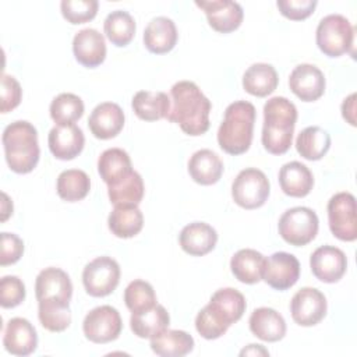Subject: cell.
<instances>
[{
    "mask_svg": "<svg viewBox=\"0 0 357 357\" xmlns=\"http://www.w3.org/2000/svg\"><path fill=\"white\" fill-rule=\"evenodd\" d=\"M169 324V312L160 304H156L142 312H132L130 318L131 331L141 339H152L158 336L167 329Z\"/></svg>",
    "mask_w": 357,
    "mask_h": 357,
    "instance_id": "83f0119b",
    "label": "cell"
},
{
    "mask_svg": "<svg viewBox=\"0 0 357 357\" xmlns=\"http://www.w3.org/2000/svg\"><path fill=\"white\" fill-rule=\"evenodd\" d=\"M24 252V241L14 233H1V254H0V265H11L15 264Z\"/></svg>",
    "mask_w": 357,
    "mask_h": 357,
    "instance_id": "f6af8a7d",
    "label": "cell"
},
{
    "mask_svg": "<svg viewBox=\"0 0 357 357\" xmlns=\"http://www.w3.org/2000/svg\"><path fill=\"white\" fill-rule=\"evenodd\" d=\"M279 184L282 191L294 198H303L310 194L314 185V177L310 169L301 162L284 163L279 170Z\"/></svg>",
    "mask_w": 357,
    "mask_h": 357,
    "instance_id": "d4e9b609",
    "label": "cell"
},
{
    "mask_svg": "<svg viewBox=\"0 0 357 357\" xmlns=\"http://www.w3.org/2000/svg\"><path fill=\"white\" fill-rule=\"evenodd\" d=\"M110 231L120 238L137 236L144 226V215L138 205H116L107 218Z\"/></svg>",
    "mask_w": 357,
    "mask_h": 357,
    "instance_id": "f1b7e54d",
    "label": "cell"
},
{
    "mask_svg": "<svg viewBox=\"0 0 357 357\" xmlns=\"http://www.w3.org/2000/svg\"><path fill=\"white\" fill-rule=\"evenodd\" d=\"M96 0H63L60 10L70 24H84L95 18L98 13Z\"/></svg>",
    "mask_w": 357,
    "mask_h": 357,
    "instance_id": "60d3db41",
    "label": "cell"
},
{
    "mask_svg": "<svg viewBox=\"0 0 357 357\" xmlns=\"http://www.w3.org/2000/svg\"><path fill=\"white\" fill-rule=\"evenodd\" d=\"M172 107L167 120L180 126L183 132L197 137L209 128L211 102L192 81H178L170 89Z\"/></svg>",
    "mask_w": 357,
    "mask_h": 357,
    "instance_id": "6da1fadb",
    "label": "cell"
},
{
    "mask_svg": "<svg viewBox=\"0 0 357 357\" xmlns=\"http://www.w3.org/2000/svg\"><path fill=\"white\" fill-rule=\"evenodd\" d=\"M151 349L162 357H181L194 349V339L185 331L166 329L151 339Z\"/></svg>",
    "mask_w": 357,
    "mask_h": 357,
    "instance_id": "d6a6232c",
    "label": "cell"
},
{
    "mask_svg": "<svg viewBox=\"0 0 357 357\" xmlns=\"http://www.w3.org/2000/svg\"><path fill=\"white\" fill-rule=\"evenodd\" d=\"M331 148V135L318 126H311L300 131L296 139L297 152L307 160L322 159Z\"/></svg>",
    "mask_w": 357,
    "mask_h": 357,
    "instance_id": "836d02e7",
    "label": "cell"
},
{
    "mask_svg": "<svg viewBox=\"0 0 357 357\" xmlns=\"http://www.w3.org/2000/svg\"><path fill=\"white\" fill-rule=\"evenodd\" d=\"M47 144L56 159L71 160L81 153L85 137L82 130L75 124L54 126L49 132Z\"/></svg>",
    "mask_w": 357,
    "mask_h": 357,
    "instance_id": "d6986e66",
    "label": "cell"
},
{
    "mask_svg": "<svg viewBox=\"0 0 357 357\" xmlns=\"http://www.w3.org/2000/svg\"><path fill=\"white\" fill-rule=\"evenodd\" d=\"M310 266L317 279L324 283H335L344 275L347 258L340 248L333 245H322L311 254Z\"/></svg>",
    "mask_w": 357,
    "mask_h": 357,
    "instance_id": "9a60e30c",
    "label": "cell"
},
{
    "mask_svg": "<svg viewBox=\"0 0 357 357\" xmlns=\"http://www.w3.org/2000/svg\"><path fill=\"white\" fill-rule=\"evenodd\" d=\"M35 294L38 301H57L70 304L73 296V283L70 276L60 268H45L36 276Z\"/></svg>",
    "mask_w": 357,
    "mask_h": 357,
    "instance_id": "5bb4252c",
    "label": "cell"
},
{
    "mask_svg": "<svg viewBox=\"0 0 357 357\" xmlns=\"http://www.w3.org/2000/svg\"><path fill=\"white\" fill-rule=\"evenodd\" d=\"M265 257L252 248L237 251L230 259V269L234 278L245 284L258 283L262 279Z\"/></svg>",
    "mask_w": 357,
    "mask_h": 357,
    "instance_id": "4316f807",
    "label": "cell"
},
{
    "mask_svg": "<svg viewBox=\"0 0 357 357\" xmlns=\"http://www.w3.org/2000/svg\"><path fill=\"white\" fill-rule=\"evenodd\" d=\"M3 344L14 356H29L38 346V335L33 325L25 318H11L4 329Z\"/></svg>",
    "mask_w": 357,
    "mask_h": 357,
    "instance_id": "ffe728a7",
    "label": "cell"
},
{
    "mask_svg": "<svg viewBox=\"0 0 357 357\" xmlns=\"http://www.w3.org/2000/svg\"><path fill=\"white\" fill-rule=\"evenodd\" d=\"M328 222L332 234L342 241L357 238L356 198L350 192H337L328 202Z\"/></svg>",
    "mask_w": 357,
    "mask_h": 357,
    "instance_id": "9c48e42d",
    "label": "cell"
},
{
    "mask_svg": "<svg viewBox=\"0 0 357 357\" xmlns=\"http://www.w3.org/2000/svg\"><path fill=\"white\" fill-rule=\"evenodd\" d=\"M73 53L75 60L84 67L95 68L100 66L106 57L103 35L93 28L78 31L73 39Z\"/></svg>",
    "mask_w": 357,
    "mask_h": 357,
    "instance_id": "ac0fdd59",
    "label": "cell"
},
{
    "mask_svg": "<svg viewBox=\"0 0 357 357\" xmlns=\"http://www.w3.org/2000/svg\"><path fill=\"white\" fill-rule=\"evenodd\" d=\"M325 75L312 64H298L289 77L291 92L303 102H314L325 92Z\"/></svg>",
    "mask_w": 357,
    "mask_h": 357,
    "instance_id": "2e32d148",
    "label": "cell"
},
{
    "mask_svg": "<svg viewBox=\"0 0 357 357\" xmlns=\"http://www.w3.org/2000/svg\"><path fill=\"white\" fill-rule=\"evenodd\" d=\"M38 318L50 332H63L70 326V304L57 301H38Z\"/></svg>",
    "mask_w": 357,
    "mask_h": 357,
    "instance_id": "f35d334b",
    "label": "cell"
},
{
    "mask_svg": "<svg viewBox=\"0 0 357 357\" xmlns=\"http://www.w3.org/2000/svg\"><path fill=\"white\" fill-rule=\"evenodd\" d=\"M279 82L278 73L268 63H255L250 66L243 75V88L252 96L264 98L272 93Z\"/></svg>",
    "mask_w": 357,
    "mask_h": 357,
    "instance_id": "4dcf8cb0",
    "label": "cell"
},
{
    "mask_svg": "<svg viewBox=\"0 0 357 357\" xmlns=\"http://www.w3.org/2000/svg\"><path fill=\"white\" fill-rule=\"evenodd\" d=\"M296 121L297 109L293 102L284 96L271 98L264 105V148L272 155L286 153L293 141Z\"/></svg>",
    "mask_w": 357,
    "mask_h": 357,
    "instance_id": "3957f363",
    "label": "cell"
},
{
    "mask_svg": "<svg viewBox=\"0 0 357 357\" xmlns=\"http://www.w3.org/2000/svg\"><path fill=\"white\" fill-rule=\"evenodd\" d=\"M120 282V266L110 257H98L82 271V283L92 297L109 296Z\"/></svg>",
    "mask_w": 357,
    "mask_h": 357,
    "instance_id": "30bf717a",
    "label": "cell"
},
{
    "mask_svg": "<svg viewBox=\"0 0 357 357\" xmlns=\"http://www.w3.org/2000/svg\"><path fill=\"white\" fill-rule=\"evenodd\" d=\"M123 322L119 311L112 305H100L91 310L82 322V331L93 343H109L121 333Z\"/></svg>",
    "mask_w": 357,
    "mask_h": 357,
    "instance_id": "8fae6325",
    "label": "cell"
},
{
    "mask_svg": "<svg viewBox=\"0 0 357 357\" xmlns=\"http://www.w3.org/2000/svg\"><path fill=\"white\" fill-rule=\"evenodd\" d=\"M25 298V284L18 276H3L0 282V304L3 308H14Z\"/></svg>",
    "mask_w": 357,
    "mask_h": 357,
    "instance_id": "b9f144b4",
    "label": "cell"
},
{
    "mask_svg": "<svg viewBox=\"0 0 357 357\" xmlns=\"http://www.w3.org/2000/svg\"><path fill=\"white\" fill-rule=\"evenodd\" d=\"M326 298L315 287L300 289L290 301L291 318L301 326H314L326 315Z\"/></svg>",
    "mask_w": 357,
    "mask_h": 357,
    "instance_id": "7c38bea8",
    "label": "cell"
},
{
    "mask_svg": "<svg viewBox=\"0 0 357 357\" xmlns=\"http://www.w3.org/2000/svg\"><path fill=\"white\" fill-rule=\"evenodd\" d=\"M206 14L209 25L222 33H229L237 29L244 17L243 7L230 0H212V1H195Z\"/></svg>",
    "mask_w": 357,
    "mask_h": 357,
    "instance_id": "e0dca14e",
    "label": "cell"
},
{
    "mask_svg": "<svg viewBox=\"0 0 357 357\" xmlns=\"http://www.w3.org/2000/svg\"><path fill=\"white\" fill-rule=\"evenodd\" d=\"M88 127L99 139L114 138L124 127V113L117 103L103 102L92 110Z\"/></svg>",
    "mask_w": 357,
    "mask_h": 357,
    "instance_id": "44dd1931",
    "label": "cell"
},
{
    "mask_svg": "<svg viewBox=\"0 0 357 357\" xmlns=\"http://www.w3.org/2000/svg\"><path fill=\"white\" fill-rule=\"evenodd\" d=\"M255 107L247 100H236L225 110V119L218 130L219 146L230 155L247 152L252 142Z\"/></svg>",
    "mask_w": 357,
    "mask_h": 357,
    "instance_id": "5b68a950",
    "label": "cell"
},
{
    "mask_svg": "<svg viewBox=\"0 0 357 357\" xmlns=\"http://www.w3.org/2000/svg\"><path fill=\"white\" fill-rule=\"evenodd\" d=\"M250 331L264 342H278L286 335V322L273 308L259 307L250 317Z\"/></svg>",
    "mask_w": 357,
    "mask_h": 357,
    "instance_id": "603a6c76",
    "label": "cell"
},
{
    "mask_svg": "<svg viewBox=\"0 0 357 357\" xmlns=\"http://www.w3.org/2000/svg\"><path fill=\"white\" fill-rule=\"evenodd\" d=\"M269 191L271 185L268 177L262 170L255 167L241 170L231 184L233 201L244 209L262 206L269 197Z\"/></svg>",
    "mask_w": 357,
    "mask_h": 357,
    "instance_id": "ba28073f",
    "label": "cell"
},
{
    "mask_svg": "<svg viewBox=\"0 0 357 357\" xmlns=\"http://www.w3.org/2000/svg\"><path fill=\"white\" fill-rule=\"evenodd\" d=\"M131 106L141 120L156 121L167 119L170 112V98L165 92L139 91L134 95Z\"/></svg>",
    "mask_w": 357,
    "mask_h": 357,
    "instance_id": "1f68e13d",
    "label": "cell"
},
{
    "mask_svg": "<svg viewBox=\"0 0 357 357\" xmlns=\"http://www.w3.org/2000/svg\"><path fill=\"white\" fill-rule=\"evenodd\" d=\"M342 116L350 126H356V93L349 95L343 100Z\"/></svg>",
    "mask_w": 357,
    "mask_h": 357,
    "instance_id": "bcb514c9",
    "label": "cell"
},
{
    "mask_svg": "<svg viewBox=\"0 0 357 357\" xmlns=\"http://www.w3.org/2000/svg\"><path fill=\"white\" fill-rule=\"evenodd\" d=\"M98 172L107 185H113L132 172L131 159L124 149L109 148L98 159Z\"/></svg>",
    "mask_w": 357,
    "mask_h": 357,
    "instance_id": "f546056e",
    "label": "cell"
},
{
    "mask_svg": "<svg viewBox=\"0 0 357 357\" xmlns=\"http://www.w3.org/2000/svg\"><path fill=\"white\" fill-rule=\"evenodd\" d=\"M22 96V89L20 82L7 74H3L1 77V106L0 110L1 113H8L13 109H15Z\"/></svg>",
    "mask_w": 357,
    "mask_h": 357,
    "instance_id": "ee69618b",
    "label": "cell"
},
{
    "mask_svg": "<svg viewBox=\"0 0 357 357\" xmlns=\"http://www.w3.org/2000/svg\"><path fill=\"white\" fill-rule=\"evenodd\" d=\"M245 307V298L238 290L233 287L219 289L197 314L195 329L204 339H218L243 317Z\"/></svg>",
    "mask_w": 357,
    "mask_h": 357,
    "instance_id": "7a4b0ae2",
    "label": "cell"
},
{
    "mask_svg": "<svg viewBox=\"0 0 357 357\" xmlns=\"http://www.w3.org/2000/svg\"><path fill=\"white\" fill-rule=\"evenodd\" d=\"M144 181L139 173L132 170L121 181L107 185V195L110 202L116 205H138L144 197Z\"/></svg>",
    "mask_w": 357,
    "mask_h": 357,
    "instance_id": "8d00e7d4",
    "label": "cell"
},
{
    "mask_svg": "<svg viewBox=\"0 0 357 357\" xmlns=\"http://www.w3.org/2000/svg\"><path fill=\"white\" fill-rule=\"evenodd\" d=\"M178 241L184 252L192 257H202L215 248L218 233L208 223L192 222L183 227Z\"/></svg>",
    "mask_w": 357,
    "mask_h": 357,
    "instance_id": "7402d4cb",
    "label": "cell"
},
{
    "mask_svg": "<svg viewBox=\"0 0 357 357\" xmlns=\"http://www.w3.org/2000/svg\"><path fill=\"white\" fill-rule=\"evenodd\" d=\"M240 354L241 356H248V354H252V356H258V354H262V356H269V351L268 350H265L261 344H250L248 347H245V349H243L241 351H240Z\"/></svg>",
    "mask_w": 357,
    "mask_h": 357,
    "instance_id": "7dc6e473",
    "label": "cell"
},
{
    "mask_svg": "<svg viewBox=\"0 0 357 357\" xmlns=\"http://www.w3.org/2000/svg\"><path fill=\"white\" fill-rule=\"evenodd\" d=\"M319 50L329 57H339L349 53L354 42V28L350 21L340 14L324 17L315 32Z\"/></svg>",
    "mask_w": 357,
    "mask_h": 357,
    "instance_id": "8992f818",
    "label": "cell"
},
{
    "mask_svg": "<svg viewBox=\"0 0 357 357\" xmlns=\"http://www.w3.org/2000/svg\"><path fill=\"white\" fill-rule=\"evenodd\" d=\"M319 220L317 213L307 206L287 209L279 219L280 237L294 247H301L312 241L318 233Z\"/></svg>",
    "mask_w": 357,
    "mask_h": 357,
    "instance_id": "52a82bcc",
    "label": "cell"
},
{
    "mask_svg": "<svg viewBox=\"0 0 357 357\" xmlns=\"http://www.w3.org/2000/svg\"><path fill=\"white\" fill-rule=\"evenodd\" d=\"M103 29L107 39L119 47L127 46L135 35V21L130 13L124 10L112 11L105 22Z\"/></svg>",
    "mask_w": 357,
    "mask_h": 357,
    "instance_id": "d590c367",
    "label": "cell"
},
{
    "mask_svg": "<svg viewBox=\"0 0 357 357\" xmlns=\"http://www.w3.org/2000/svg\"><path fill=\"white\" fill-rule=\"evenodd\" d=\"M188 173L191 178L201 185L218 183L223 173V162L211 149H199L188 160Z\"/></svg>",
    "mask_w": 357,
    "mask_h": 357,
    "instance_id": "484cf974",
    "label": "cell"
},
{
    "mask_svg": "<svg viewBox=\"0 0 357 357\" xmlns=\"http://www.w3.org/2000/svg\"><path fill=\"white\" fill-rule=\"evenodd\" d=\"M317 0H278L276 6L280 14L293 21H301L310 17L315 7Z\"/></svg>",
    "mask_w": 357,
    "mask_h": 357,
    "instance_id": "7bdbcfd3",
    "label": "cell"
},
{
    "mask_svg": "<svg viewBox=\"0 0 357 357\" xmlns=\"http://www.w3.org/2000/svg\"><path fill=\"white\" fill-rule=\"evenodd\" d=\"M3 146L8 167L20 174L32 172L39 162L36 128L25 120L8 124L3 131Z\"/></svg>",
    "mask_w": 357,
    "mask_h": 357,
    "instance_id": "277c9868",
    "label": "cell"
},
{
    "mask_svg": "<svg viewBox=\"0 0 357 357\" xmlns=\"http://www.w3.org/2000/svg\"><path fill=\"white\" fill-rule=\"evenodd\" d=\"M57 194L67 202H77L84 199L91 190L89 176L79 169H68L59 174Z\"/></svg>",
    "mask_w": 357,
    "mask_h": 357,
    "instance_id": "e575fe53",
    "label": "cell"
},
{
    "mask_svg": "<svg viewBox=\"0 0 357 357\" xmlns=\"http://www.w3.org/2000/svg\"><path fill=\"white\" fill-rule=\"evenodd\" d=\"M84 114V102L74 93H60L50 103V117L57 126L74 124Z\"/></svg>",
    "mask_w": 357,
    "mask_h": 357,
    "instance_id": "74e56055",
    "label": "cell"
},
{
    "mask_svg": "<svg viewBox=\"0 0 357 357\" xmlns=\"http://www.w3.org/2000/svg\"><path fill=\"white\" fill-rule=\"evenodd\" d=\"M300 278V262L289 252L279 251L265 258L262 279L275 290H287Z\"/></svg>",
    "mask_w": 357,
    "mask_h": 357,
    "instance_id": "4fadbf2b",
    "label": "cell"
},
{
    "mask_svg": "<svg viewBox=\"0 0 357 357\" xmlns=\"http://www.w3.org/2000/svg\"><path fill=\"white\" fill-rule=\"evenodd\" d=\"M124 303L131 312H142L156 305V294L151 283L135 279L124 290Z\"/></svg>",
    "mask_w": 357,
    "mask_h": 357,
    "instance_id": "ab89813d",
    "label": "cell"
},
{
    "mask_svg": "<svg viewBox=\"0 0 357 357\" xmlns=\"http://www.w3.org/2000/svg\"><path fill=\"white\" fill-rule=\"evenodd\" d=\"M177 43V29L174 22L167 17L151 20L144 31V45L155 54L170 52Z\"/></svg>",
    "mask_w": 357,
    "mask_h": 357,
    "instance_id": "cb8c5ba5",
    "label": "cell"
}]
</instances>
